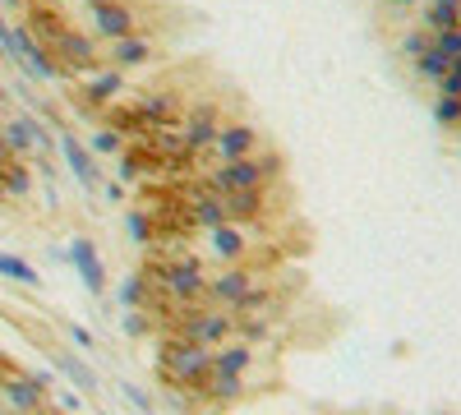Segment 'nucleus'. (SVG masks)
<instances>
[{
	"label": "nucleus",
	"mask_w": 461,
	"mask_h": 415,
	"mask_svg": "<svg viewBox=\"0 0 461 415\" xmlns=\"http://www.w3.org/2000/svg\"><path fill=\"white\" fill-rule=\"evenodd\" d=\"M158 374H162V388L176 397H203L208 392V374H212V351L194 347L185 337H162V351H158Z\"/></svg>",
	"instance_id": "f257e3e1"
},
{
	"label": "nucleus",
	"mask_w": 461,
	"mask_h": 415,
	"mask_svg": "<svg viewBox=\"0 0 461 415\" xmlns=\"http://www.w3.org/2000/svg\"><path fill=\"white\" fill-rule=\"evenodd\" d=\"M171 332L185 337V342H194V347L217 351L221 342H230V337H236V314H230L226 305H212V300L203 295V300H189V305H176Z\"/></svg>",
	"instance_id": "f03ea898"
},
{
	"label": "nucleus",
	"mask_w": 461,
	"mask_h": 415,
	"mask_svg": "<svg viewBox=\"0 0 461 415\" xmlns=\"http://www.w3.org/2000/svg\"><path fill=\"white\" fill-rule=\"evenodd\" d=\"M47 388H51L47 374H37V379L5 374V379H0V406L19 410V415H37V410H42V401H47Z\"/></svg>",
	"instance_id": "7ed1b4c3"
},
{
	"label": "nucleus",
	"mask_w": 461,
	"mask_h": 415,
	"mask_svg": "<svg viewBox=\"0 0 461 415\" xmlns=\"http://www.w3.org/2000/svg\"><path fill=\"white\" fill-rule=\"evenodd\" d=\"M88 19H93V32L102 42H115V37L134 32V10L125 0H88Z\"/></svg>",
	"instance_id": "20e7f679"
},
{
	"label": "nucleus",
	"mask_w": 461,
	"mask_h": 415,
	"mask_svg": "<svg viewBox=\"0 0 461 415\" xmlns=\"http://www.w3.org/2000/svg\"><path fill=\"white\" fill-rule=\"evenodd\" d=\"M249 153H258V134H254L249 125H240V121H230V125H221V130H217L212 148H208V153H199V158H212V162H236V158H249Z\"/></svg>",
	"instance_id": "39448f33"
},
{
	"label": "nucleus",
	"mask_w": 461,
	"mask_h": 415,
	"mask_svg": "<svg viewBox=\"0 0 461 415\" xmlns=\"http://www.w3.org/2000/svg\"><path fill=\"white\" fill-rule=\"evenodd\" d=\"M203 249H208V258H217V263H236V258L249 254V236H245L240 221H221V226H208Z\"/></svg>",
	"instance_id": "423d86ee"
},
{
	"label": "nucleus",
	"mask_w": 461,
	"mask_h": 415,
	"mask_svg": "<svg viewBox=\"0 0 461 415\" xmlns=\"http://www.w3.org/2000/svg\"><path fill=\"white\" fill-rule=\"evenodd\" d=\"M0 130H5V139H10V148H14V158L32 153V148H42V153L51 148V134H47L42 125H37L32 116H10Z\"/></svg>",
	"instance_id": "0eeeda50"
},
{
	"label": "nucleus",
	"mask_w": 461,
	"mask_h": 415,
	"mask_svg": "<svg viewBox=\"0 0 461 415\" xmlns=\"http://www.w3.org/2000/svg\"><path fill=\"white\" fill-rule=\"evenodd\" d=\"M121 88H125V69H115V65L97 69V65H93L88 84H84V102H88V106H106V102L121 97Z\"/></svg>",
	"instance_id": "6e6552de"
},
{
	"label": "nucleus",
	"mask_w": 461,
	"mask_h": 415,
	"mask_svg": "<svg viewBox=\"0 0 461 415\" xmlns=\"http://www.w3.org/2000/svg\"><path fill=\"white\" fill-rule=\"evenodd\" d=\"M148 56H152V42L139 32H125V37H115V42H106V65H115V69L143 65Z\"/></svg>",
	"instance_id": "1a4fd4ad"
},
{
	"label": "nucleus",
	"mask_w": 461,
	"mask_h": 415,
	"mask_svg": "<svg viewBox=\"0 0 461 415\" xmlns=\"http://www.w3.org/2000/svg\"><path fill=\"white\" fill-rule=\"evenodd\" d=\"M456 14H461V0H425L415 10V23L425 32H443V28H456Z\"/></svg>",
	"instance_id": "9d476101"
},
{
	"label": "nucleus",
	"mask_w": 461,
	"mask_h": 415,
	"mask_svg": "<svg viewBox=\"0 0 461 415\" xmlns=\"http://www.w3.org/2000/svg\"><path fill=\"white\" fill-rule=\"evenodd\" d=\"M249 365H254V347L249 342H221L217 351H212V369H221V374H249Z\"/></svg>",
	"instance_id": "9b49d317"
},
{
	"label": "nucleus",
	"mask_w": 461,
	"mask_h": 415,
	"mask_svg": "<svg viewBox=\"0 0 461 415\" xmlns=\"http://www.w3.org/2000/svg\"><path fill=\"white\" fill-rule=\"evenodd\" d=\"M60 153H65V162H69V171L79 176V185H97V171H93V158H88V148L74 139V134H60Z\"/></svg>",
	"instance_id": "f8f14e48"
},
{
	"label": "nucleus",
	"mask_w": 461,
	"mask_h": 415,
	"mask_svg": "<svg viewBox=\"0 0 461 415\" xmlns=\"http://www.w3.org/2000/svg\"><path fill=\"white\" fill-rule=\"evenodd\" d=\"M69 258L79 263V273H84L88 291H102V282H106V277H102V258L93 254V245H88V240H74V245H69Z\"/></svg>",
	"instance_id": "ddd939ff"
},
{
	"label": "nucleus",
	"mask_w": 461,
	"mask_h": 415,
	"mask_svg": "<svg viewBox=\"0 0 461 415\" xmlns=\"http://www.w3.org/2000/svg\"><path fill=\"white\" fill-rule=\"evenodd\" d=\"M0 190H5L10 199H28V190H32V176H28V167H23L19 158L0 167Z\"/></svg>",
	"instance_id": "4468645a"
},
{
	"label": "nucleus",
	"mask_w": 461,
	"mask_h": 415,
	"mask_svg": "<svg viewBox=\"0 0 461 415\" xmlns=\"http://www.w3.org/2000/svg\"><path fill=\"white\" fill-rule=\"evenodd\" d=\"M0 277L23 282V286H37V282H42V277H37V268H32V263H23V258H14V254H0Z\"/></svg>",
	"instance_id": "2eb2a0df"
},
{
	"label": "nucleus",
	"mask_w": 461,
	"mask_h": 415,
	"mask_svg": "<svg viewBox=\"0 0 461 415\" xmlns=\"http://www.w3.org/2000/svg\"><path fill=\"white\" fill-rule=\"evenodd\" d=\"M434 121H438L443 130H456V125H461V97L438 93V97H434Z\"/></svg>",
	"instance_id": "dca6fc26"
},
{
	"label": "nucleus",
	"mask_w": 461,
	"mask_h": 415,
	"mask_svg": "<svg viewBox=\"0 0 461 415\" xmlns=\"http://www.w3.org/2000/svg\"><path fill=\"white\" fill-rule=\"evenodd\" d=\"M383 5L393 10V19H406V14H415L420 5H425V0H383Z\"/></svg>",
	"instance_id": "f3484780"
},
{
	"label": "nucleus",
	"mask_w": 461,
	"mask_h": 415,
	"mask_svg": "<svg viewBox=\"0 0 461 415\" xmlns=\"http://www.w3.org/2000/svg\"><path fill=\"white\" fill-rule=\"evenodd\" d=\"M93 148H97V153H115V148H121V134H115V130H102V134L93 139Z\"/></svg>",
	"instance_id": "a211bd4d"
},
{
	"label": "nucleus",
	"mask_w": 461,
	"mask_h": 415,
	"mask_svg": "<svg viewBox=\"0 0 461 415\" xmlns=\"http://www.w3.org/2000/svg\"><path fill=\"white\" fill-rule=\"evenodd\" d=\"M5 162H14V148H10V139H5V130H0V167Z\"/></svg>",
	"instance_id": "6ab92c4d"
},
{
	"label": "nucleus",
	"mask_w": 461,
	"mask_h": 415,
	"mask_svg": "<svg viewBox=\"0 0 461 415\" xmlns=\"http://www.w3.org/2000/svg\"><path fill=\"white\" fill-rule=\"evenodd\" d=\"M69 337H74V342H79V347H84V351H88V347H93V337H88V332H84V328H69Z\"/></svg>",
	"instance_id": "aec40b11"
},
{
	"label": "nucleus",
	"mask_w": 461,
	"mask_h": 415,
	"mask_svg": "<svg viewBox=\"0 0 461 415\" xmlns=\"http://www.w3.org/2000/svg\"><path fill=\"white\" fill-rule=\"evenodd\" d=\"M56 401H60L65 410H79V397H69V392H56Z\"/></svg>",
	"instance_id": "412c9836"
},
{
	"label": "nucleus",
	"mask_w": 461,
	"mask_h": 415,
	"mask_svg": "<svg viewBox=\"0 0 461 415\" xmlns=\"http://www.w3.org/2000/svg\"><path fill=\"white\" fill-rule=\"evenodd\" d=\"M5 5H14V10H19V5H23V0H5Z\"/></svg>",
	"instance_id": "4be33fe9"
},
{
	"label": "nucleus",
	"mask_w": 461,
	"mask_h": 415,
	"mask_svg": "<svg viewBox=\"0 0 461 415\" xmlns=\"http://www.w3.org/2000/svg\"><path fill=\"white\" fill-rule=\"evenodd\" d=\"M143 415H152V410H143Z\"/></svg>",
	"instance_id": "5701e85b"
},
{
	"label": "nucleus",
	"mask_w": 461,
	"mask_h": 415,
	"mask_svg": "<svg viewBox=\"0 0 461 415\" xmlns=\"http://www.w3.org/2000/svg\"><path fill=\"white\" fill-rule=\"evenodd\" d=\"M456 130H461V125H456Z\"/></svg>",
	"instance_id": "b1692460"
}]
</instances>
